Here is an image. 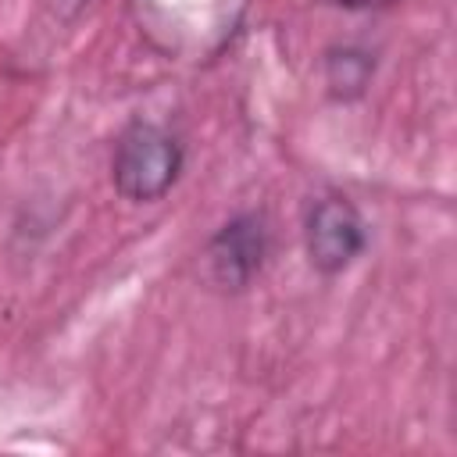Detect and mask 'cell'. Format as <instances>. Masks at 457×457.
I'll return each instance as SVG.
<instances>
[{
	"label": "cell",
	"mask_w": 457,
	"mask_h": 457,
	"mask_svg": "<svg viewBox=\"0 0 457 457\" xmlns=\"http://www.w3.org/2000/svg\"><path fill=\"white\" fill-rule=\"evenodd\" d=\"M86 4H89V0H46V11H50V18H57V21H75Z\"/></svg>",
	"instance_id": "cell-5"
},
{
	"label": "cell",
	"mask_w": 457,
	"mask_h": 457,
	"mask_svg": "<svg viewBox=\"0 0 457 457\" xmlns=\"http://www.w3.org/2000/svg\"><path fill=\"white\" fill-rule=\"evenodd\" d=\"M303 246L318 275L325 278L343 275L368 246V225L357 204L343 193L318 196L303 218Z\"/></svg>",
	"instance_id": "cell-2"
},
{
	"label": "cell",
	"mask_w": 457,
	"mask_h": 457,
	"mask_svg": "<svg viewBox=\"0 0 457 457\" xmlns=\"http://www.w3.org/2000/svg\"><path fill=\"white\" fill-rule=\"evenodd\" d=\"M336 4L350 11H382V7H393L396 0H336Z\"/></svg>",
	"instance_id": "cell-6"
},
{
	"label": "cell",
	"mask_w": 457,
	"mask_h": 457,
	"mask_svg": "<svg viewBox=\"0 0 457 457\" xmlns=\"http://www.w3.org/2000/svg\"><path fill=\"white\" fill-rule=\"evenodd\" d=\"M186 164L182 143L157 121H132L121 129L111 154V182L129 204H157L171 193Z\"/></svg>",
	"instance_id": "cell-1"
},
{
	"label": "cell",
	"mask_w": 457,
	"mask_h": 457,
	"mask_svg": "<svg viewBox=\"0 0 457 457\" xmlns=\"http://www.w3.org/2000/svg\"><path fill=\"white\" fill-rule=\"evenodd\" d=\"M371 75H375V57L364 46L343 43V46L325 50V89L332 100L346 104V100L364 96Z\"/></svg>",
	"instance_id": "cell-4"
},
{
	"label": "cell",
	"mask_w": 457,
	"mask_h": 457,
	"mask_svg": "<svg viewBox=\"0 0 457 457\" xmlns=\"http://www.w3.org/2000/svg\"><path fill=\"white\" fill-rule=\"evenodd\" d=\"M271 250V228L261 211H243L228 218L204 246V275L214 289L221 293H239L246 289Z\"/></svg>",
	"instance_id": "cell-3"
}]
</instances>
